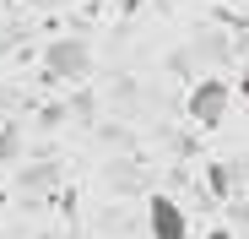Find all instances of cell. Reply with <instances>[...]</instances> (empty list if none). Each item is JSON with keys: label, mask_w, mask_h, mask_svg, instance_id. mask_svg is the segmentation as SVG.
<instances>
[{"label": "cell", "mask_w": 249, "mask_h": 239, "mask_svg": "<svg viewBox=\"0 0 249 239\" xmlns=\"http://www.w3.org/2000/svg\"><path fill=\"white\" fill-rule=\"evenodd\" d=\"M233 103V82H222V76H200V82L190 87V120L195 125H222V114Z\"/></svg>", "instance_id": "cell-1"}, {"label": "cell", "mask_w": 249, "mask_h": 239, "mask_svg": "<svg viewBox=\"0 0 249 239\" xmlns=\"http://www.w3.org/2000/svg\"><path fill=\"white\" fill-rule=\"evenodd\" d=\"M146 234L152 239H190V218L174 196H162V190L146 196Z\"/></svg>", "instance_id": "cell-2"}, {"label": "cell", "mask_w": 249, "mask_h": 239, "mask_svg": "<svg viewBox=\"0 0 249 239\" xmlns=\"http://www.w3.org/2000/svg\"><path fill=\"white\" fill-rule=\"evenodd\" d=\"M87 65H92V49L81 38H54L44 49V71L49 76H87Z\"/></svg>", "instance_id": "cell-3"}, {"label": "cell", "mask_w": 249, "mask_h": 239, "mask_svg": "<svg viewBox=\"0 0 249 239\" xmlns=\"http://www.w3.org/2000/svg\"><path fill=\"white\" fill-rule=\"evenodd\" d=\"M206 239H233V234H228V228H212V234H206Z\"/></svg>", "instance_id": "cell-4"}, {"label": "cell", "mask_w": 249, "mask_h": 239, "mask_svg": "<svg viewBox=\"0 0 249 239\" xmlns=\"http://www.w3.org/2000/svg\"><path fill=\"white\" fill-rule=\"evenodd\" d=\"M244 98H249V82H244Z\"/></svg>", "instance_id": "cell-5"}]
</instances>
